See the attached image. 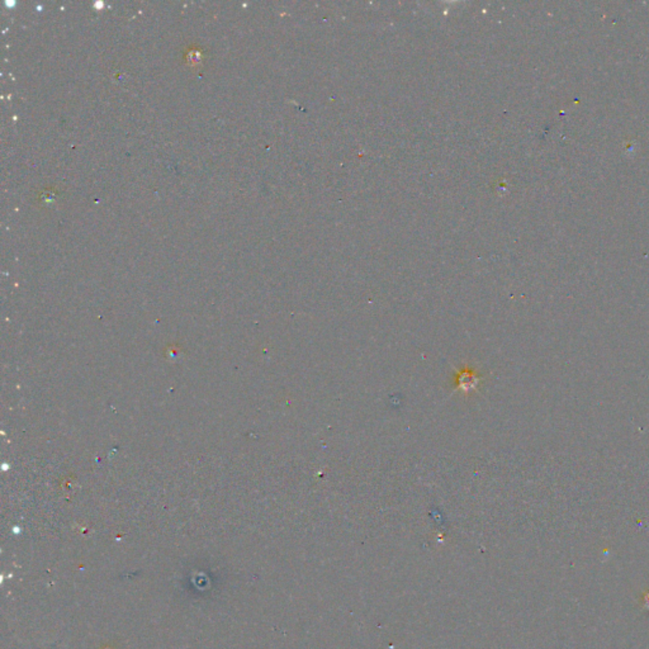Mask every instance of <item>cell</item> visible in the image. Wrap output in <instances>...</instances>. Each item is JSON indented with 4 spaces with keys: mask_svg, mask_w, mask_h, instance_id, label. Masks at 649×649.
Listing matches in <instances>:
<instances>
[{
    "mask_svg": "<svg viewBox=\"0 0 649 649\" xmlns=\"http://www.w3.org/2000/svg\"><path fill=\"white\" fill-rule=\"evenodd\" d=\"M643 603H644V608H645V609L649 610V591H647V593H645V595H644Z\"/></svg>",
    "mask_w": 649,
    "mask_h": 649,
    "instance_id": "cell-1",
    "label": "cell"
}]
</instances>
